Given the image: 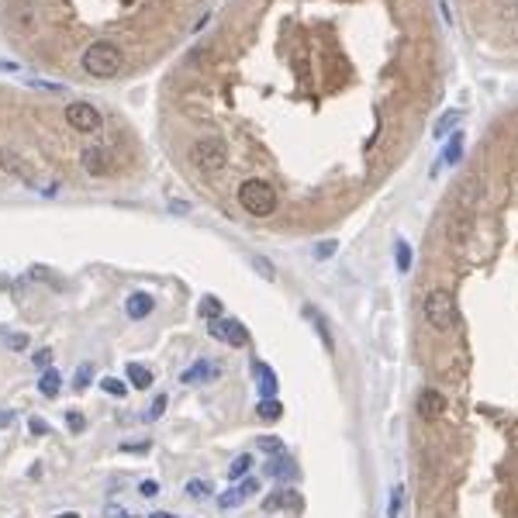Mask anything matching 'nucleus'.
<instances>
[{"label": "nucleus", "mask_w": 518, "mask_h": 518, "mask_svg": "<svg viewBox=\"0 0 518 518\" xmlns=\"http://www.w3.org/2000/svg\"><path fill=\"white\" fill-rule=\"evenodd\" d=\"M121 62H125V59H121V49H118L114 42H94L90 49L83 52V70L97 79L114 77V73L121 70Z\"/></svg>", "instance_id": "1"}, {"label": "nucleus", "mask_w": 518, "mask_h": 518, "mask_svg": "<svg viewBox=\"0 0 518 518\" xmlns=\"http://www.w3.org/2000/svg\"><path fill=\"white\" fill-rule=\"evenodd\" d=\"M425 321L436 329V332H449L456 321H460V314H456V301H453V294L449 290H429L425 294Z\"/></svg>", "instance_id": "2"}, {"label": "nucleus", "mask_w": 518, "mask_h": 518, "mask_svg": "<svg viewBox=\"0 0 518 518\" xmlns=\"http://www.w3.org/2000/svg\"><path fill=\"white\" fill-rule=\"evenodd\" d=\"M238 204L256 218H266V214L277 211V190L266 180H246L238 187Z\"/></svg>", "instance_id": "3"}, {"label": "nucleus", "mask_w": 518, "mask_h": 518, "mask_svg": "<svg viewBox=\"0 0 518 518\" xmlns=\"http://www.w3.org/2000/svg\"><path fill=\"white\" fill-rule=\"evenodd\" d=\"M190 159H194L197 170L218 173V170H225V162H228V149H225L221 138H201V142L190 149Z\"/></svg>", "instance_id": "4"}, {"label": "nucleus", "mask_w": 518, "mask_h": 518, "mask_svg": "<svg viewBox=\"0 0 518 518\" xmlns=\"http://www.w3.org/2000/svg\"><path fill=\"white\" fill-rule=\"evenodd\" d=\"M207 332H211V338H218V342H225V346H235V349H246V346H249V329H246L242 321L228 318V314L207 321Z\"/></svg>", "instance_id": "5"}, {"label": "nucleus", "mask_w": 518, "mask_h": 518, "mask_svg": "<svg viewBox=\"0 0 518 518\" xmlns=\"http://www.w3.org/2000/svg\"><path fill=\"white\" fill-rule=\"evenodd\" d=\"M66 121H70V128L73 131H83V135H94V131H101V125H104L101 111H97L94 104H87V101L70 104V107H66Z\"/></svg>", "instance_id": "6"}, {"label": "nucleus", "mask_w": 518, "mask_h": 518, "mask_svg": "<svg viewBox=\"0 0 518 518\" xmlns=\"http://www.w3.org/2000/svg\"><path fill=\"white\" fill-rule=\"evenodd\" d=\"M256 491H259V477H242V480H235L228 491L218 494V508L232 512V508H238L242 501H249V497H253Z\"/></svg>", "instance_id": "7"}, {"label": "nucleus", "mask_w": 518, "mask_h": 518, "mask_svg": "<svg viewBox=\"0 0 518 518\" xmlns=\"http://www.w3.org/2000/svg\"><path fill=\"white\" fill-rule=\"evenodd\" d=\"M0 170H7L11 177H18V180L28 183V187H35V170L21 159L18 149H0Z\"/></svg>", "instance_id": "8"}, {"label": "nucleus", "mask_w": 518, "mask_h": 518, "mask_svg": "<svg viewBox=\"0 0 518 518\" xmlns=\"http://www.w3.org/2000/svg\"><path fill=\"white\" fill-rule=\"evenodd\" d=\"M418 418H425V421H436V418H442V412H446V397H442V390L436 387H425L421 394H418Z\"/></svg>", "instance_id": "9"}, {"label": "nucleus", "mask_w": 518, "mask_h": 518, "mask_svg": "<svg viewBox=\"0 0 518 518\" xmlns=\"http://www.w3.org/2000/svg\"><path fill=\"white\" fill-rule=\"evenodd\" d=\"M83 170L90 173V177H107L111 173V153H107V145H90V149H83Z\"/></svg>", "instance_id": "10"}, {"label": "nucleus", "mask_w": 518, "mask_h": 518, "mask_svg": "<svg viewBox=\"0 0 518 518\" xmlns=\"http://www.w3.org/2000/svg\"><path fill=\"white\" fill-rule=\"evenodd\" d=\"M11 25L21 28V31H31V28L38 25V11H35V0H14L11 7Z\"/></svg>", "instance_id": "11"}, {"label": "nucleus", "mask_w": 518, "mask_h": 518, "mask_svg": "<svg viewBox=\"0 0 518 518\" xmlns=\"http://www.w3.org/2000/svg\"><path fill=\"white\" fill-rule=\"evenodd\" d=\"M221 377V363L214 360H197L187 373H183V384H211Z\"/></svg>", "instance_id": "12"}, {"label": "nucleus", "mask_w": 518, "mask_h": 518, "mask_svg": "<svg viewBox=\"0 0 518 518\" xmlns=\"http://www.w3.org/2000/svg\"><path fill=\"white\" fill-rule=\"evenodd\" d=\"M263 473L266 477H277V480H297V463L290 460V456H270L266 466H263Z\"/></svg>", "instance_id": "13"}, {"label": "nucleus", "mask_w": 518, "mask_h": 518, "mask_svg": "<svg viewBox=\"0 0 518 518\" xmlns=\"http://www.w3.org/2000/svg\"><path fill=\"white\" fill-rule=\"evenodd\" d=\"M125 311H128L131 321H142V318L153 314V297L145 290H135V294H128V301H125Z\"/></svg>", "instance_id": "14"}, {"label": "nucleus", "mask_w": 518, "mask_h": 518, "mask_svg": "<svg viewBox=\"0 0 518 518\" xmlns=\"http://www.w3.org/2000/svg\"><path fill=\"white\" fill-rule=\"evenodd\" d=\"M253 370H256V384H259V397H277V377H273V370L266 366V363H253Z\"/></svg>", "instance_id": "15"}, {"label": "nucleus", "mask_w": 518, "mask_h": 518, "mask_svg": "<svg viewBox=\"0 0 518 518\" xmlns=\"http://www.w3.org/2000/svg\"><path fill=\"white\" fill-rule=\"evenodd\" d=\"M304 314L311 318V325L318 329V336H321V346L329 349V353H336V336H332V329H329V321H325V314L314 308H304Z\"/></svg>", "instance_id": "16"}, {"label": "nucleus", "mask_w": 518, "mask_h": 518, "mask_svg": "<svg viewBox=\"0 0 518 518\" xmlns=\"http://www.w3.org/2000/svg\"><path fill=\"white\" fill-rule=\"evenodd\" d=\"M62 387V373L59 370H42V377H38V390H42V397H55Z\"/></svg>", "instance_id": "17"}, {"label": "nucleus", "mask_w": 518, "mask_h": 518, "mask_svg": "<svg viewBox=\"0 0 518 518\" xmlns=\"http://www.w3.org/2000/svg\"><path fill=\"white\" fill-rule=\"evenodd\" d=\"M125 370H128V380H131V387H138V390H149V384H153V370H145L142 363H128Z\"/></svg>", "instance_id": "18"}, {"label": "nucleus", "mask_w": 518, "mask_h": 518, "mask_svg": "<svg viewBox=\"0 0 518 518\" xmlns=\"http://www.w3.org/2000/svg\"><path fill=\"white\" fill-rule=\"evenodd\" d=\"M256 414H259V418H263V421H277V418L284 414V404H280L277 397H259Z\"/></svg>", "instance_id": "19"}, {"label": "nucleus", "mask_w": 518, "mask_h": 518, "mask_svg": "<svg viewBox=\"0 0 518 518\" xmlns=\"http://www.w3.org/2000/svg\"><path fill=\"white\" fill-rule=\"evenodd\" d=\"M256 446H259V453H266V456H284L287 453V442L277 439V436H259Z\"/></svg>", "instance_id": "20"}, {"label": "nucleus", "mask_w": 518, "mask_h": 518, "mask_svg": "<svg viewBox=\"0 0 518 518\" xmlns=\"http://www.w3.org/2000/svg\"><path fill=\"white\" fill-rule=\"evenodd\" d=\"M442 159H446V162H460V159H463V135H460V131H453V138L446 142Z\"/></svg>", "instance_id": "21"}, {"label": "nucleus", "mask_w": 518, "mask_h": 518, "mask_svg": "<svg viewBox=\"0 0 518 518\" xmlns=\"http://www.w3.org/2000/svg\"><path fill=\"white\" fill-rule=\"evenodd\" d=\"M197 311H201V318H207V321H214V318H221V314H225V308H221V301H218V297H201Z\"/></svg>", "instance_id": "22"}, {"label": "nucleus", "mask_w": 518, "mask_h": 518, "mask_svg": "<svg viewBox=\"0 0 518 518\" xmlns=\"http://www.w3.org/2000/svg\"><path fill=\"white\" fill-rule=\"evenodd\" d=\"M394 256H397V270H401V273H408V270H412V246H408L404 238H397V242H394Z\"/></svg>", "instance_id": "23"}, {"label": "nucleus", "mask_w": 518, "mask_h": 518, "mask_svg": "<svg viewBox=\"0 0 518 518\" xmlns=\"http://www.w3.org/2000/svg\"><path fill=\"white\" fill-rule=\"evenodd\" d=\"M90 380H94V363H79L77 377H73V390H87Z\"/></svg>", "instance_id": "24"}, {"label": "nucleus", "mask_w": 518, "mask_h": 518, "mask_svg": "<svg viewBox=\"0 0 518 518\" xmlns=\"http://www.w3.org/2000/svg\"><path fill=\"white\" fill-rule=\"evenodd\" d=\"M101 390H104V394H111V397H128V384H125V380H118V377H104Z\"/></svg>", "instance_id": "25"}, {"label": "nucleus", "mask_w": 518, "mask_h": 518, "mask_svg": "<svg viewBox=\"0 0 518 518\" xmlns=\"http://www.w3.org/2000/svg\"><path fill=\"white\" fill-rule=\"evenodd\" d=\"M249 466H253V456H249V453H242V456L228 466V480H232V484H235V480H242V477L249 473Z\"/></svg>", "instance_id": "26"}, {"label": "nucleus", "mask_w": 518, "mask_h": 518, "mask_svg": "<svg viewBox=\"0 0 518 518\" xmlns=\"http://www.w3.org/2000/svg\"><path fill=\"white\" fill-rule=\"evenodd\" d=\"M287 494L290 491H273L266 501H263V512H280V508L287 505Z\"/></svg>", "instance_id": "27"}, {"label": "nucleus", "mask_w": 518, "mask_h": 518, "mask_svg": "<svg viewBox=\"0 0 518 518\" xmlns=\"http://www.w3.org/2000/svg\"><path fill=\"white\" fill-rule=\"evenodd\" d=\"M66 425H70L73 436H83V432H87V418L79 412H66Z\"/></svg>", "instance_id": "28"}, {"label": "nucleus", "mask_w": 518, "mask_h": 518, "mask_svg": "<svg viewBox=\"0 0 518 518\" xmlns=\"http://www.w3.org/2000/svg\"><path fill=\"white\" fill-rule=\"evenodd\" d=\"M166 404H170V394H155V397H153V408H149V421H155V418H162V412H166Z\"/></svg>", "instance_id": "29"}, {"label": "nucleus", "mask_w": 518, "mask_h": 518, "mask_svg": "<svg viewBox=\"0 0 518 518\" xmlns=\"http://www.w3.org/2000/svg\"><path fill=\"white\" fill-rule=\"evenodd\" d=\"M336 249H338V242H332V238H329V242H318V246H314V259L336 256Z\"/></svg>", "instance_id": "30"}, {"label": "nucleus", "mask_w": 518, "mask_h": 518, "mask_svg": "<svg viewBox=\"0 0 518 518\" xmlns=\"http://www.w3.org/2000/svg\"><path fill=\"white\" fill-rule=\"evenodd\" d=\"M187 494H190V497H207V494H211V484H207V480H190V484H187Z\"/></svg>", "instance_id": "31"}, {"label": "nucleus", "mask_w": 518, "mask_h": 518, "mask_svg": "<svg viewBox=\"0 0 518 518\" xmlns=\"http://www.w3.org/2000/svg\"><path fill=\"white\" fill-rule=\"evenodd\" d=\"M28 432H31V436H49V421H45V418H38V414H35V418H31V421H28Z\"/></svg>", "instance_id": "32"}, {"label": "nucleus", "mask_w": 518, "mask_h": 518, "mask_svg": "<svg viewBox=\"0 0 518 518\" xmlns=\"http://www.w3.org/2000/svg\"><path fill=\"white\" fill-rule=\"evenodd\" d=\"M401 497H404V494H401V487H394V491H390V508H387V518H397V515H401Z\"/></svg>", "instance_id": "33"}, {"label": "nucleus", "mask_w": 518, "mask_h": 518, "mask_svg": "<svg viewBox=\"0 0 518 518\" xmlns=\"http://www.w3.org/2000/svg\"><path fill=\"white\" fill-rule=\"evenodd\" d=\"M456 121H460V114H453V111H449V114H442V121L436 125V135H446V131L453 128Z\"/></svg>", "instance_id": "34"}, {"label": "nucleus", "mask_w": 518, "mask_h": 518, "mask_svg": "<svg viewBox=\"0 0 518 518\" xmlns=\"http://www.w3.org/2000/svg\"><path fill=\"white\" fill-rule=\"evenodd\" d=\"M121 453H135V456H142V453H149V442H121Z\"/></svg>", "instance_id": "35"}, {"label": "nucleus", "mask_w": 518, "mask_h": 518, "mask_svg": "<svg viewBox=\"0 0 518 518\" xmlns=\"http://www.w3.org/2000/svg\"><path fill=\"white\" fill-rule=\"evenodd\" d=\"M7 346H11L14 353H25V349H28V336H25V332H14V336H11V342H7Z\"/></svg>", "instance_id": "36"}, {"label": "nucleus", "mask_w": 518, "mask_h": 518, "mask_svg": "<svg viewBox=\"0 0 518 518\" xmlns=\"http://www.w3.org/2000/svg\"><path fill=\"white\" fill-rule=\"evenodd\" d=\"M253 266H256L259 273H263V277H266V280H273V277H277V273H273V266H270V263H266V259L263 256H256L253 259Z\"/></svg>", "instance_id": "37"}, {"label": "nucleus", "mask_w": 518, "mask_h": 518, "mask_svg": "<svg viewBox=\"0 0 518 518\" xmlns=\"http://www.w3.org/2000/svg\"><path fill=\"white\" fill-rule=\"evenodd\" d=\"M31 87H38V90H52V94H62V87H59V83H49V79H31Z\"/></svg>", "instance_id": "38"}, {"label": "nucleus", "mask_w": 518, "mask_h": 518, "mask_svg": "<svg viewBox=\"0 0 518 518\" xmlns=\"http://www.w3.org/2000/svg\"><path fill=\"white\" fill-rule=\"evenodd\" d=\"M49 363H52V349H42V353H35V366L49 370Z\"/></svg>", "instance_id": "39"}, {"label": "nucleus", "mask_w": 518, "mask_h": 518, "mask_svg": "<svg viewBox=\"0 0 518 518\" xmlns=\"http://www.w3.org/2000/svg\"><path fill=\"white\" fill-rule=\"evenodd\" d=\"M138 491L145 494V497H155V494H159V484H155V480H142V484H138Z\"/></svg>", "instance_id": "40"}, {"label": "nucleus", "mask_w": 518, "mask_h": 518, "mask_svg": "<svg viewBox=\"0 0 518 518\" xmlns=\"http://www.w3.org/2000/svg\"><path fill=\"white\" fill-rule=\"evenodd\" d=\"M104 515H107V518H135V515H128V512H118V505H107V508H104Z\"/></svg>", "instance_id": "41"}, {"label": "nucleus", "mask_w": 518, "mask_h": 518, "mask_svg": "<svg viewBox=\"0 0 518 518\" xmlns=\"http://www.w3.org/2000/svg\"><path fill=\"white\" fill-rule=\"evenodd\" d=\"M0 70H4V73H18L21 66H18L14 59H0Z\"/></svg>", "instance_id": "42"}, {"label": "nucleus", "mask_w": 518, "mask_h": 518, "mask_svg": "<svg viewBox=\"0 0 518 518\" xmlns=\"http://www.w3.org/2000/svg\"><path fill=\"white\" fill-rule=\"evenodd\" d=\"M14 425V412H0V429H11Z\"/></svg>", "instance_id": "43"}, {"label": "nucleus", "mask_w": 518, "mask_h": 518, "mask_svg": "<svg viewBox=\"0 0 518 518\" xmlns=\"http://www.w3.org/2000/svg\"><path fill=\"white\" fill-rule=\"evenodd\" d=\"M52 518H79L77 512H62V515H52Z\"/></svg>", "instance_id": "44"}, {"label": "nucleus", "mask_w": 518, "mask_h": 518, "mask_svg": "<svg viewBox=\"0 0 518 518\" xmlns=\"http://www.w3.org/2000/svg\"><path fill=\"white\" fill-rule=\"evenodd\" d=\"M153 518H173V515H166V512H155V515H153Z\"/></svg>", "instance_id": "45"}]
</instances>
